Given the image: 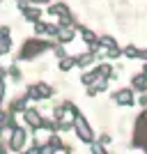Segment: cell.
<instances>
[{
    "mask_svg": "<svg viewBox=\"0 0 147 154\" xmlns=\"http://www.w3.org/2000/svg\"><path fill=\"white\" fill-rule=\"evenodd\" d=\"M74 62H76V60H69V58H67V60H62V62H60V69H64V71H67V69H71V67H74Z\"/></svg>",
    "mask_w": 147,
    "mask_h": 154,
    "instance_id": "8fae6325",
    "label": "cell"
},
{
    "mask_svg": "<svg viewBox=\"0 0 147 154\" xmlns=\"http://www.w3.org/2000/svg\"><path fill=\"white\" fill-rule=\"evenodd\" d=\"M74 35H76V26H64V28H60V30H58L60 42H71Z\"/></svg>",
    "mask_w": 147,
    "mask_h": 154,
    "instance_id": "5b68a950",
    "label": "cell"
},
{
    "mask_svg": "<svg viewBox=\"0 0 147 154\" xmlns=\"http://www.w3.org/2000/svg\"><path fill=\"white\" fill-rule=\"evenodd\" d=\"M101 44L106 46V48H117V46H115V42H113L110 37H101Z\"/></svg>",
    "mask_w": 147,
    "mask_h": 154,
    "instance_id": "7c38bea8",
    "label": "cell"
},
{
    "mask_svg": "<svg viewBox=\"0 0 147 154\" xmlns=\"http://www.w3.org/2000/svg\"><path fill=\"white\" fill-rule=\"evenodd\" d=\"M92 154H108V152H106L101 145H94V147H92Z\"/></svg>",
    "mask_w": 147,
    "mask_h": 154,
    "instance_id": "9a60e30c",
    "label": "cell"
},
{
    "mask_svg": "<svg viewBox=\"0 0 147 154\" xmlns=\"http://www.w3.org/2000/svg\"><path fill=\"white\" fill-rule=\"evenodd\" d=\"M51 94V88L48 85H32L30 90H28V97L30 99H41V97H48Z\"/></svg>",
    "mask_w": 147,
    "mask_h": 154,
    "instance_id": "3957f363",
    "label": "cell"
},
{
    "mask_svg": "<svg viewBox=\"0 0 147 154\" xmlns=\"http://www.w3.org/2000/svg\"><path fill=\"white\" fill-rule=\"evenodd\" d=\"M115 101L122 103V106H129V103H133V92L131 90H120L115 94Z\"/></svg>",
    "mask_w": 147,
    "mask_h": 154,
    "instance_id": "8992f818",
    "label": "cell"
},
{
    "mask_svg": "<svg viewBox=\"0 0 147 154\" xmlns=\"http://www.w3.org/2000/svg\"><path fill=\"white\" fill-rule=\"evenodd\" d=\"M133 88H136V90H145V88H147V78L142 76V74L133 78Z\"/></svg>",
    "mask_w": 147,
    "mask_h": 154,
    "instance_id": "ba28073f",
    "label": "cell"
},
{
    "mask_svg": "<svg viewBox=\"0 0 147 154\" xmlns=\"http://www.w3.org/2000/svg\"><path fill=\"white\" fill-rule=\"evenodd\" d=\"M26 138H28V134L23 131V129H14V131H12V140H9V147L19 152V149L23 147V143H26Z\"/></svg>",
    "mask_w": 147,
    "mask_h": 154,
    "instance_id": "7a4b0ae2",
    "label": "cell"
},
{
    "mask_svg": "<svg viewBox=\"0 0 147 154\" xmlns=\"http://www.w3.org/2000/svg\"><path fill=\"white\" fill-rule=\"evenodd\" d=\"M74 127H76L78 136H81V140L92 143V129H90V124L85 122V117L81 115V113H76V122H74Z\"/></svg>",
    "mask_w": 147,
    "mask_h": 154,
    "instance_id": "6da1fadb",
    "label": "cell"
},
{
    "mask_svg": "<svg viewBox=\"0 0 147 154\" xmlns=\"http://www.w3.org/2000/svg\"><path fill=\"white\" fill-rule=\"evenodd\" d=\"M53 147H55V145H44V147H41V154H53Z\"/></svg>",
    "mask_w": 147,
    "mask_h": 154,
    "instance_id": "5bb4252c",
    "label": "cell"
},
{
    "mask_svg": "<svg viewBox=\"0 0 147 154\" xmlns=\"http://www.w3.org/2000/svg\"><path fill=\"white\" fill-rule=\"evenodd\" d=\"M7 51H9V42L2 37V39H0V53H7Z\"/></svg>",
    "mask_w": 147,
    "mask_h": 154,
    "instance_id": "4fadbf2b",
    "label": "cell"
},
{
    "mask_svg": "<svg viewBox=\"0 0 147 154\" xmlns=\"http://www.w3.org/2000/svg\"><path fill=\"white\" fill-rule=\"evenodd\" d=\"M51 12H53V14H58V16H62V19H69V12L64 9V5H55V7H51Z\"/></svg>",
    "mask_w": 147,
    "mask_h": 154,
    "instance_id": "9c48e42d",
    "label": "cell"
},
{
    "mask_svg": "<svg viewBox=\"0 0 147 154\" xmlns=\"http://www.w3.org/2000/svg\"><path fill=\"white\" fill-rule=\"evenodd\" d=\"M26 117H28V124H30V127H41V120H39V115L35 110H28Z\"/></svg>",
    "mask_w": 147,
    "mask_h": 154,
    "instance_id": "52a82bcc",
    "label": "cell"
},
{
    "mask_svg": "<svg viewBox=\"0 0 147 154\" xmlns=\"http://www.w3.org/2000/svg\"><path fill=\"white\" fill-rule=\"evenodd\" d=\"M32 2H46V0H32Z\"/></svg>",
    "mask_w": 147,
    "mask_h": 154,
    "instance_id": "2e32d148",
    "label": "cell"
},
{
    "mask_svg": "<svg viewBox=\"0 0 147 154\" xmlns=\"http://www.w3.org/2000/svg\"><path fill=\"white\" fill-rule=\"evenodd\" d=\"M92 60H94V58H92L90 53H85V55H81V58H76V64H78V67H87V64L92 62Z\"/></svg>",
    "mask_w": 147,
    "mask_h": 154,
    "instance_id": "30bf717a",
    "label": "cell"
},
{
    "mask_svg": "<svg viewBox=\"0 0 147 154\" xmlns=\"http://www.w3.org/2000/svg\"><path fill=\"white\" fill-rule=\"evenodd\" d=\"M46 44H39V42H28V48L26 51H21V58H30V55H35L37 51H44Z\"/></svg>",
    "mask_w": 147,
    "mask_h": 154,
    "instance_id": "277c9868",
    "label": "cell"
}]
</instances>
